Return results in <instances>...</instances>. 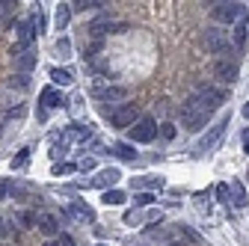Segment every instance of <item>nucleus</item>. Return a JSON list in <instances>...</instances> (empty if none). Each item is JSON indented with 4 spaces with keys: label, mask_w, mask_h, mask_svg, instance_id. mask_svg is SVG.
<instances>
[{
    "label": "nucleus",
    "mask_w": 249,
    "mask_h": 246,
    "mask_svg": "<svg viewBox=\"0 0 249 246\" xmlns=\"http://www.w3.org/2000/svg\"><path fill=\"white\" fill-rule=\"evenodd\" d=\"M66 101H62V95L56 89H45L42 92V110H53V107H62Z\"/></svg>",
    "instance_id": "obj_18"
},
{
    "label": "nucleus",
    "mask_w": 249,
    "mask_h": 246,
    "mask_svg": "<svg viewBox=\"0 0 249 246\" xmlns=\"http://www.w3.org/2000/svg\"><path fill=\"white\" fill-rule=\"evenodd\" d=\"M36 226H39V231H42L48 240H53V237H56V231H59V220L53 217V213H42V217L36 220Z\"/></svg>",
    "instance_id": "obj_12"
},
{
    "label": "nucleus",
    "mask_w": 249,
    "mask_h": 246,
    "mask_svg": "<svg viewBox=\"0 0 249 246\" xmlns=\"http://www.w3.org/2000/svg\"><path fill=\"white\" fill-rule=\"evenodd\" d=\"M160 134H163L166 140H172V137H175V128H172V125H163V128H160Z\"/></svg>",
    "instance_id": "obj_38"
},
{
    "label": "nucleus",
    "mask_w": 249,
    "mask_h": 246,
    "mask_svg": "<svg viewBox=\"0 0 249 246\" xmlns=\"http://www.w3.org/2000/svg\"><path fill=\"white\" fill-rule=\"evenodd\" d=\"M128 30V24H122V21H113L110 15H104V18H98V21H92L89 24V33L92 36H107V33H124Z\"/></svg>",
    "instance_id": "obj_7"
},
{
    "label": "nucleus",
    "mask_w": 249,
    "mask_h": 246,
    "mask_svg": "<svg viewBox=\"0 0 249 246\" xmlns=\"http://www.w3.org/2000/svg\"><path fill=\"white\" fill-rule=\"evenodd\" d=\"M154 137H158V122H154L151 116H142L137 125L131 128V140L134 142H151Z\"/></svg>",
    "instance_id": "obj_6"
},
{
    "label": "nucleus",
    "mask_w": 249,
    "mask_h": 246,
    "mask_svg": "<svg viewBox=\"0 0 249 246\" xmlns=\"http://www.w3.org/2000/svg\"><path fill=\"white\" fill-rule=\"evenodd\" d=\"M12 190H15V184H12V181H0V199H9Z\"/></svg>",
    "instance_id": "obj_32"
},
{
    "label": "nucleus",
    "mask_w": 249,
    "mask_h": 246,
    "mask_svg": "<svg viewBox=\"0 0 249 246\" xmlns=\"http://www.w3.org/2000/svg\"><path fill=\"white\" fill-rule=\"evenodd\" d=\"M92 95H95L98 101H124L128 98V86H92Z\"/></svg>",
    "instance_id": "obj_8"
},
{
    "label": "nucleus",
    "mask_w": 249,
    "mask_h": 246,
    "mask_svg": "<svg viewBox=\"0 0 249 246\" xmlns=\"http://www.w3.org/2000/svg\"><path fill=\"white\" fill-rule=\"evenodd\" d=\"M101 202H104V205H124V202H128V196H124L122 190H116V187H113V190H104Z\"/></svg>",
    "instance_id": "obj_21"
},
{
    "label": "nucleus",
    "mask_w": 249,
    "mask_h": 246,
    "mask_svg": "<svg viewBox=\"0 0 249 246\" xmlns=\"http://www.w3.org/2000/svg\"><path fill=\"white\" fill-rule=\"evenodd\" d=\"M45 246H59V243H56V240H48V243H45Z\"/></svg>",
    "instance_id": "obj_42"
},
{
    "label": "nucleus",
    "mask_w": 249,
    "mask_h": 246,
    "mask_svg": "<svg viewBox=\"0 0 249 246\" xmlns=\"http://www.w3.org/2000/svg\"><path fill=\"white\" fill-rule=\"evenodd\" d=\"M137 246H145V243H137Z\"/></svg>",
    "instance_id": "obj_43"
},
{
    "label": "nucleus",
    "mask_w": 249,
    "mask_h": 246,
    "mask_svg": "<svg viewBox=\"0 0 249 246\" xmlns=\"http://www.w3.org/2000/svg\"><path fill=\"white\" fill-rule=\"evenodd\" d=\"M101 6H107V3H101V0H77L69 9L71 12H92V9H101Z\"/></svg>",
    "instance_id": "obj_20"
},
{
    "label": "nucleus",
    "mask_w": 249,
    "mask_h": 246,
    "mask_svg": "<svg viewBox=\"0 0 249 246\" xmlns=\"http://www.w3.org/2000/svg\"><path fill=\"white\" fill-rule=\"evenodd\" d=\"M56 56H62V59L71 56V42H69V39H59V42H56Z\"/></svg>",
    "instance_id": "obj_28"
},
{
    "label": "nucleus",
    "mask_w": 249,
    "mask_h": 246,
    "mask_svg": "<svg viewBox=\"0 0 249 246\" xmlns=\"http://www.w3.org/2000/svg\"><path fill=\"white\" fill-rule=\"evenodd\" d=\"M51 80H53L56 86H69L74 77H71V71H69V69H51Z\"/></svg>",
    "instance_id": "obj_22"
},
{
    "label": "nucleus",
    "mask_w": 249,
    "mask_h": 246,
    "mask_svg": "<svg viewBox=\"0 0 249 246\" xmlns=\"http://www.w3.org/2000/svg\"><path fill=\"white\" fill-rule=\"evenodd\" d=\"M134 184H137V187H158L160 190L163 187V178H137Z\"/></svg>",
    "instance_id": "obj_27"
},
{
    "label": "nucleus",
    "mask_w": 249,
    "mask_h": 246,
    "mask_svg": "<svg viewBox=\"0 0 249 246\" xmlns=\"http://www.w3.org/2000/svg\"><path fill=\"white\" fill-rule=\"evenodd\" d=\"M246 30H249V18L243 15V18L234 24V30H231V39H229V42H231L237 51H243V48H246Z\"/></svg>",
    "instance_id": "obj_14"
},
{
    "label": "nucleus",
    "mask_w": 249,
    "mask_h": 246,
    "mask_svg": "<svg viewBox=\"0 0 249 246\" xmlns=\"http://www.w3.org/2000/svg\"><path fill=\"white\" fill-rule=\"evenodd\" d=\"M18 48H24V51H30V45H33V39H36V27L30 24V21H21L18 24Z\"/></svg>",
    "instance_id": "obj_13"
},
{
    "label": "nucleus",
    "mask_w": 249,
    "mask_h": 246,
    "mask_svg": "<svg viewBox=\"0 0 249 246\" xmlns=\"http://www.w3.org/2000/svg\"><path fill=\"white\" fill-rule=\"evenodd\" d=\"M15 59V69L18 71H33L36 69V53L33 51H21L18 56H12Z\"/></svg>",
    "instance_id": "obj_16"
},
{
    "label": "nucleus",
    "mask_w": 249,
    "mask_h": 246,
    "mask_svg": "<svg viewBox=\"0 0 249 246\" xmlns=\"http://www.w3.org/2000/svg\"><path fill=\"white\" fill-rule=\"evenodd\" d=\"M193 101L205 110V113H213V110H220L226 104V89H216V86H199L193 92Z\"/></svg>",
    "instance_id": "obj_2"
},
{
    "label": "nucleus",
    "mask_w": 249,
    "mask_h": 246,
    "mask_svg": "<svg viewBox=\"0 0 249 246\" xmlns=\"http://www.w3.org/2000/svg\"><path fill=\"white\" fill-rule=\"evenodd\" d=\"M124 223H128L131 228H137V226H142V223H145V213L134 208V211H128V213H124Z\"/></svg>",
    "instance_id": "obj_24"
},
{
    "label": "nucleus",
    "mask_w": 249,
    "mask_h": 246,
    "mask_svg": "<svg viewBox=\"0 0 249 246\" xmlns=\"http://www.w3.org/2000/svg\"><path fill=\"white\" fill-rule=\"evenodd\" d=\"M213 74L220 77L223 83H234V80H237V74H240V69H237V63H234V59H216Z\"/></svg>",
    "instance_id": "obj_9"
},
{
    "label": "nucleus",
    "mask_w": 249,
    "mask_h": 246,
    "mask_svg": "<svg viewBox=\"0 0 249 246\" xmlns=\"http://www.w3.org/2000/svg\"><path fill=\"white\" fill-rule=\"evenodd\" d=\"M6 237H9V223L0 217V240H6Z\"/></svg>",
    "instance_id": "obj_36"
},
{
    "label": "nucleus",
    "mask_w": 249,
    "mask_h": 246,
    "mask_svg": "<svg viewBox=\"0 0 249 246\" xmlns=\"http://www.w3.org/2000/svg\"><path fill=\"white\" fill-rule=\"evenodd\" d=\"M56 243H59V246H74V240H71V237H69V234H62V237H59V240H56Z\"/></svg>",
    "instance_id": "obj_39"
},
{
    "label": "nucleus",
    "mask_w": 249,
    "mask_h": 246,
    "mask_svg": "<svg viewBox=\"0 0 249 246\" xmlns=\"http://www.w3.org/2000/svg\"><path fill=\"white\" fill-rule=\"evenodd\" d=\"M69 18H71L69 3H59V6H56V27H59V30H66V27H69Z\"/></svg>",
    "instance_id": "obj_23"
},
{
    "label": "nucleus",
    "mask_w": 249,
    "mask_h": 246,
    "mask_svg": "<svg viewBox=\"0 0 249 246\" xmlns=\"http://www.w3.org/2000/svg\"><path fill=\"white\" fill-rule=\"evenodd\" d=\"M181 122H184L187 131H202L208 122H211V113H205V110L193 101V95H190V98L181 104Z\"/></svg>",
    "instance_id": "obj_1"
},
{
    "label": "nucleus",
    "mask_w": 249,
    "mask_h": 246,
    "mask_svg": "<svg viewBox=\"0 0 249 246\" xmlns=\"http://www.w3.org/2000/svg\"><path fill=\"white\" fill-rule=\"evenodd\" d=\"M98 246H107V243H98Z\"/></svg>",
    "instance_id": "obj_44"
},
{
    "label": "nucleus",
    "mask_w": 249,
    "mask_h": 246,
    "mask_svg": "<svg viewBox=\"0 0 249 246\" xmlns=\"http://www.w3.org/2000/svg\"><path fill=\"white\" fill-rule=\"evenodd\" d=\"M181 234H187V237H190L193 243H199V234H196L193 228H187V226H184V228H181Z\"/></svg>",
    "instance_id": "obj_37"
},
{
    "label": "nucleus",
    "mask_w": 249,
    "mask_h": 246,
    "mask_svg": "<svg viewBox=\"0 0 249 246\" xmlns=\"http://www.w3.org/2000/svg\"><path fill=\"white\" fill-rule=\"evenodd\" d=\"M27 158H30V151L24 148V151H21V155H18V158L12 160V169H24V166H27Z\"/></svg>",
    "instance_id": "obj_35"
},
{
    "label": "nucleus",
    "mask_w": 249,
    "mask_h": 246,
    "mask_svg": "<svg viewBox=\"0 0 249 246\" xmlns=\"http://www.w3.org/2000/svg\"><path fill=\"white\" fill-rule=\"evenodd\" d=\"M154 199H158V196H151V193H140V196H134V208H148V205H154Z\"/></svg>",
    "instance_id": "obj_26"
},
{
    "label": "nucleus",
    "mask_w": 249,
    "mask_h": 246,
    "mask_svg": "<svg viewBox=\"0 0 249 246\" xmlns=\"http://www.w3.org/2000/svg\"><path fill=\"white\" fill-rule=\"evenodd\" d=\"M36 220H39V217H36L33 211H24L21 217H18V226H21V228H33V226H36Z\"/></svg>",
    "instance_id": "obj_25"
},
{
    "label": "nucleus",
    "mask_w": 249,
    "mask_h": 246,
    "mask_svg": "<svg viewBox=\"0 0 249 246\" xmlns=\"http://www.w3.org/2000/svg\"><path fill=\"white\" fill-rule=\"evenodd\" d=\"M98 163H95V158H80V163H77V169L80 172H89V169H95Z\"/></svg>",
    "instance_id": "obj_33"
},
{
    "label": "nucleus",
    "mask_w": 249,
    "mask_h": 246,
    "mask_svg": "<svg viewBox=\"0 0 249 246\" xmlns=\"http://www.w3.org/2000/svg\"><path fill=\"white\" fill-rule=\"evenodd\" d=\"M110 122H113V128H134L140 122V107L137 104H122L119 110L110 113Z\"/></svg>",
    "instance_id": "obj_5"
},
{
    "label": "nucleus",
    "mask_w": 249,
    "mask_h": 246,
    "mask_svg": "<svg viewBox=\"0 0 249 246\" xmlns=\"http://www.w3.org/2000/svg\"><path fill=\"white\" fill-rule=\"evenodd\" d=\"M243 151L249 155V131H243Z\"/></svg>",
    "instance_id": "obj_40"
},
{
    "label": "nucleus",
    "mask_w": 249,
    "mask_h": 246,
    "mask_svg": "<svg viewBox=\"0 0 249 246\" xmlns=\"http://www.w3.org/2000/svg\"><path fill=\"white\" fill-rule=\"evenodd\" d=\"M213 193H216V199H220V202H229V199H231V193H229V184H216V187H213Z\"/></svg>",
    "instance_id": "obj_30"
},
{
    "label": "nucleus",
    "mask_w": 249,
    "mask_h": 246,
    "mask_svg": "<svg viewBox=\"0 0 249 246\" xmlns=\"http://www.w3.org/2000/svg\"><path fill=\"white\" fill-rule=\"evenodd\" d=\"M51 155L59 160V158H66L69 155V142H62V140H56V145H53V151H51Z\"/></svg>",
    "instance_id": "obj_29"
},
{
    "label": "nucleus",
    "mask_w": 249,
    "mask_h": 246,
    "mask_svg": "<svg viewBox=\"0 0 249 246\" xmlns=\"http://www.w3.org/2000/svg\"><path fill=\"white\" fill-rule=\"evenodd\" d=\"M196 208L205 211V213L211 211V199H208V193H199V196H196Z\"/></svg>",
    "instance_id": "obj_31"
},
{
    "label": "nucleus",
    "mask_w": 249,
    "mask_h": 246,
    "mask_svg": "<svg viewBox=\"0 0 249 246\" xmlns=\"http://www.w3.org/2000/svg\"><path fill=\"white\" fill-rule=\"evenodd\" d=\"M202 42H205V51L208 53H226L231 48L229 33H226V30H220V27H208L205 36H202Z\"/></svg>",
    "instance_id": "obj_4"
},
{
    "label": "nucleus",
    "mask_w": 249,
    "mask_h": 246,
    "mask_svg": "<svg viewBox=\"0 0 249 246\" xmlns=\"http://www.w3.org/2000/svg\"><path fill=\"white\" fill-rule=\"evenodd\" d=\"M243 15H246L243 3H213L211 6V18L220 24H237Z\"/></svg>",
    "instance_id": "obj_3"
},
{
    "label": "nucleus",
    "mask_w": 249,
    "mask_h": 246,
    "mask_svg": "<svg viewBox=\"0 0 249 246\" xmlns=\"http://www.w3.org/2000/svg\"><path fill=\"white\" fill-rule=\"evenodd\" d=\"M226 125H229V119H223V122H216V125H211V131L199 140V148L202 151H208V148H213L216 142L223 140V134H226Z\"/></svg>",
    "instance_id": "obj_10"
},
{
    "label": "nucleus",
    "mask_w": 249,
    "mask_h": 246,
    "mask_svg": "<svg viewBox=\"0 0 249 246\" xmlns=\"http://www.w3.org/2000/svg\"><path fill=\"white\" fill-rule=\"evenodd\" d=\"M229 193H231V199H229V202H231L234 208H246V205H249V196H246V187H243V181H237V178H234V181H231V190H229Z\"/></svg>",
    "instance_id": "obj_15"
},
{
    "label": "nucleus",
    "mask_w": 249,
    "mask_h": 246,
    "mask_svg": "<svg viewBox=\"0 0 249 246\" xmlns=\"http://www.w3.org/2000/svg\"><path fill=\"white\" fill-rule=\"evenodd\" d=\"M110 151H113L116 158H122V160H134V158H137V148H131L128 142H116Z\"/></svg>",
    "instance_id": "obj_19"
},
{
    "label": "nucleus",
    "mask_w": 249,
    "mask_h": 246,
    "mask_svg": "<svg viewBox=\"0 0 249 246\" xmlns=\"http://www.w3.org/2000/svg\"><path fill=\"white\" fill-rule=\"evenodd\" d=\"M122 178V172L119 169H113V166H107V169H101L95 178H92V187H98V190H113V184Z\"/></svg>",
    "instance_id": "obj_11"
},
{
    "label": "nucleus",
    "mask_w": 249,
    "mask_h": 246,
    "mask_svg": "<svg viewBox=\"0 0 249 246\" xmlns=\"http://www.w3.org/2000/svg\"><path fill=\"white\" fill-rule=\"evenodd\" d=\"M74 169H77V166H71V163H56V166H53V175H71Z\"/></svg>",
    "instance_id": "obj_34"
},
{
    "label": "nucleus",
    "mask_w": 249,
    "mask_h": 246,
    "mask_svg": "<svg viewBox=\"0 0 249 246\" xmlns=\"http://www.w3.org/2000/svg\"><path fill=\"white\" fill-rule=\"evenodd\" d=\"M69 213H71V217H77V223H92V220H95L92 208H89V205H83V202H74V205L69 208Z\"/></svg>",
    "instance_id": "obj_17"
},
{
    "label": "nucleus",
    "mask_w": 249,
    "mask_h": 246,
    "mask_svg": "<svg viewBox=\"0 0 249 246\" xmlns=\"http://www.w3.org/2000/svg\"><path fill=\"white\" fill-rule=\"evenodd\" d=\"M243 119H249V101L243 104Z\"/></svg>",
    "instance_id": "obj_41"
}]
</instances>
